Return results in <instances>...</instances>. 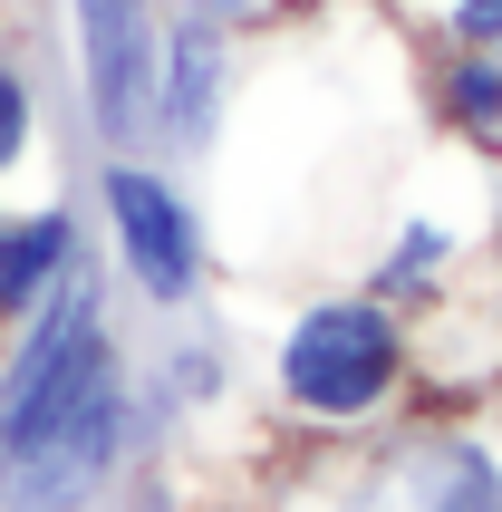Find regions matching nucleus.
I'll list each match as a JSON object with an SVG mask.
<instances>
[{
    "label": "nucleus",
    "instance_id": "nucleus-3",
    "mask_svg": "<svg viewBox=\"0 0 502 512\" xmlns=\"http://www.w3.org/2000/svg\"><path fill=\"white\" fill-rule=\"evenodd\" d=\"M145 455L136 435V368H107L78 406H58L39 435L0 445V512H97V493Z\"/></svg>",
    "mask_w": 502,
    "mask_h": 512
},
{
    "label": "nucleus",
    "instance_id": "nucleus-10",
    "mask_svg": "<svg viewBox=\"0 0 502 512\" xmlns=\"http://www.w3.org/2000/svg\"><path fill=\"white\" fill-rule=\"evenodd\" d=\"M39 155V78H29V58L0 49V184Z\"/></svg>",
    "mask_w": 502,
    "mask_h": 512
},
{
    "label": "nucleus",
    "instance_id": "nucleus-8",
    "mask_svg": "<svg viewBox=\"0 0 502 512\" xmlns=\"http://www.w3.org/2000/svg\"><path fill=\"white\" fill-rule=\"evenodd\" d=\"M454 271H464V232L435 223V213H406V223H396V242L367 261V290H377V300H396V310H425V300H445Z\"/></svg>",
    "mask_w": 502,
    "mask_h": 512
},
{
    "label": "nucleus",
    "instance_id": "nucleus-5",
    "mask_svg": "<svg viewBox=\"0 0 502 512\" xmlns=\"http://www.w3.org/2000/svg\"><path fill=\"white\" fill-rule=\"evenodd\" d=\"M338 512H502V435L416 426L338 484Z\"/></svg>",
    "mask_w": 502,
    "mask_h": 512
},
{
    "label": "nucleus",
    "instance_id": "nucleus-9",
    "mask_svg": "<svg viewBox=\"0 0 502 512\" xmlns=\"http://www.w3.org/2000/svg\"><path fill=\"white\" fill-rule=\"evenodd\" d=\"M425 107L454 145H502V49H435Z\"/></svg>",
    "mask_w": 502,
    "mask_h": 512
},
{
    "label": "nucleus",
    "instance_id": "nucleus-6",
    "mask_svg": "<svg viewBox=\"0 0 502 512\" xmlns=\"http://www.w3.org/2000/svg\"><path fill=\"white\" fill-rule=\"evenodd\" d=\"M232 116V20L174 0L165 10V68H155V145L174 165H203Z\"/></svg>",
    "mask_w": 502,
    "mask_h": 512
},
{
    "label": "nucleus",
    "instance_id": "nucleus-11",
    "mask_svg": "<svg viewBox=\"0 0 502 512\" xmlns=\"http://www.w3.org/2000/svg\"><path fill=\"white\" fill-rule=\"evenodd\" d=\"M435 49H502V0H416Z\"/></svg>",
    "mask_w": 502,
    "mask_h": 512
},
{
    "label": "nucleus",
    "instance_id": "nucleus-1",
    "mask_svg": "<svg viewBox=\"0 0 502 512\" xmlns=\"http://www.w3.org/2000/svg\"><path fill=\"white\" fill-rule=\"evenodd\" d=\"M406 387H416V329H406V310L377 300V290H329V300L290 310L280 339H271L280 416H300V426H319V435L387 426Z\"/></svg>",
    "mask_w": 502,
    "mask_h": 512
},
{
    "label": "nucleus",
    "instance_id": "nucleus-12",
    "mask_svg": "<svg viewBox=\"0 0 502 512\" xmlns=\"http://www.w3.org/2000/svg\"><path fill=\"white\" fill-rule=\"evenodd\" d=\"M194 10H213V20H232V29H242L251 10H271V0H194Z\"/></svg>",
    "mask_w": 502,
    "mask_h": 512
},
{
    "label": "nucleus",
    "instance_id": "nucleus-4",
    "mask_svg": "<svg viewBox=\"0 0 502 512\" xmlns=\"http://www.w3.org/2000/svg\"><path fill=\"white\" fill-rule=\"evenodd\" d=\"M78 39V116L97 155L155 145V68H165V0H68Z\"/></svg>",
    "mask_w": 502,
    "mask_h": 512
},
{
    "label": "nucleus",
    "instance_id": "nucleus-2",
    "mask_svg": "<svg viewBox=\"0 0 502 512\" xmlns=\"http://www.w3.org/2000/svg\"><path fill=\"white\" fill-rule=\"evenodd\" d=\"M97 223H107V271L136 290L155 319H184L213 281V232L194 194L155 155H97Z\"/></svg>",
    "mask_w": 502,
    "mask_h": 512
},
{
    "label": "nucleus",
    "instance_id": "nucleus-7",
    "mask_svg": "<svg viewBox=\"0 0 502 512\" xmlns=\"http://www.w3.org/2000/svg\"><path fill=\"white\" fill-rule=\"evenodd\" d=\"M78 261H87V213L68 194L29 203V213H0V329H20Z\"/></svg>",
    "mask_w": 502,
    "mask_h": 512
}]
</instances>
